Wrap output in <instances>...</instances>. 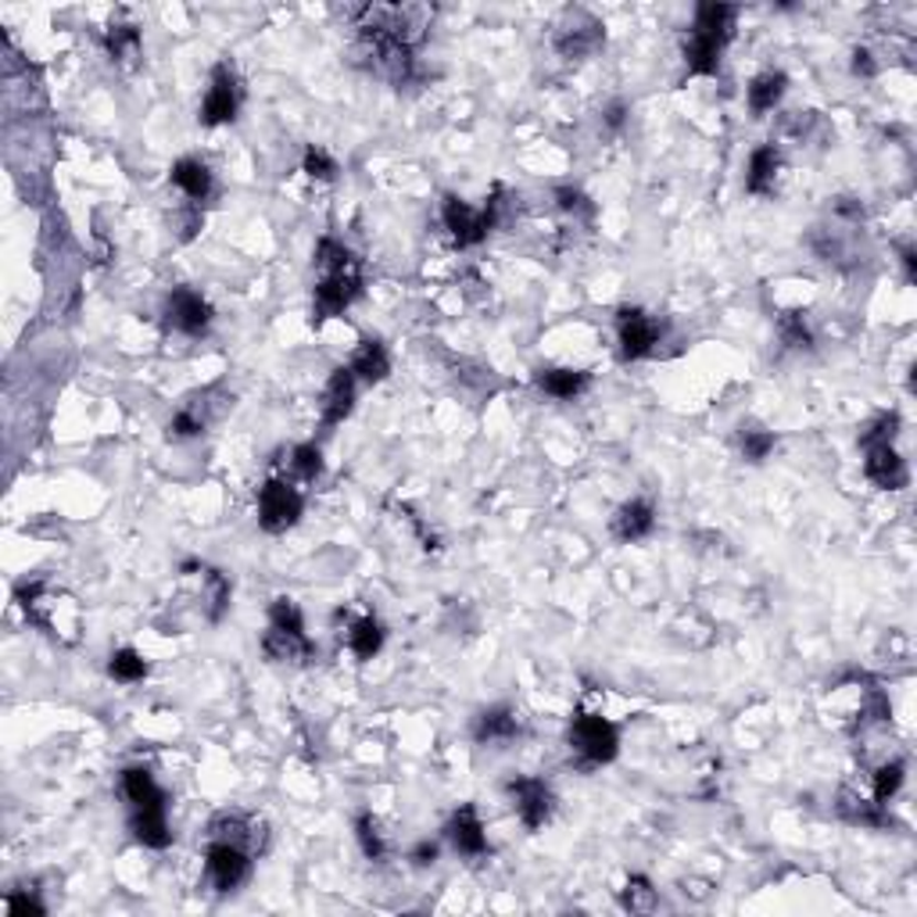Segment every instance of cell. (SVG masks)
Wrapping results in <instances>:
<instances>
[{
	"mask_svg": "<svg viewBox=\"0 0 917 917\" xmlns=\"http://www.w3.org/2000/svg\"><path fill=\"white\" fill-rule=\"evenodd\" d=\"M659 341H664V323L652 312H645L638 305H624L616 312V344H621L624 363L649 358L659 348Z\"/></svg>",
	"mask_w": 917,
	"mask_h": 917,
	"instance_id": "obj_9",
	"label": "cell"
},
{
	"mask_svg": "<svg viewBox=\"0 0 917 917\" xmlns=\"http://www.w3.org/2000/svg\"><path fill=\"white\" fill-rule=\"evenodd\" d=\"M255 853L240 850V845L226 842V839H208L205 845V878L215 893H237V888L251 878V867H255Z\"/></svg>",
	"mask_w": 917,
	"mask_h": 917,
	"instance_id": "obj_6",
	"label": "cell"
},
{
	"mask_svg": "<svg viewBox=\"0 0 917 917\" xmlns=\"http://www.w3.org/2000/svg\"><path fill=\"white\" fill-rule=\"evenodd\" d=\"M444 839L452 842V850L458 856H470V860H477L487 853V831H484V821H481V813L473 802H463L452 817H449V824H444Z\"/></svg>",
	"mask_w": 917,
	"mask_h": 917,
	"instance_id": "obj_14",
	"label": "cell"
},
{
	"mask_svg": "<svg viewBox=\"0 0 917 917\" xmlns=\"http://www.w3.org/2000/svg\"><path fill=\"white\" fill-rule=\"evenodd\" d=\"M570 749L573 756L581 759V767H602V764H613L616 753H621V731H616L613 721H606L602 713H587L578 710L570 716Z\"/></svg>",
	"mask_w": 917,
	"mask_h": 917,
	"instance_id": "obj_4",
	"label": "cell"
},
{
	"mask_svg": "<svg viewBox=\"0 0 917 917\" xmlns=\"http://www.w3.org/2000/svg\"><path fill=\"white\" fill-rule=\"evenodd\" d=\"M555 205H559V212L573 215V219H592V215H595L592 197H587L584 191H578V186H559V191H555Z\"/></svg>",
	"mask_w": 917,
	"mask_h": 917,
	"instance_id": "obj_38",
	"label": "cell"
},
{
	"mask_svg": "<svg viewBox=\"0 0 917 917\" xmlns=\"http://www.w3.org/2000/svg\"><path fill=\"white\" fill-rule=\"evenodd\" d=\"M853 76H860V79L878 76V62H874V54H871V51H864V47H856V51H853Z\"/></svg>",
	"mask_w": 917,
	"mask_h": 917,
	"instance_id": "obj_42",
	"label": "cell"
},
{
	"mask_svg": "<svg viewBox=\"0 0 917 917\" xmlns=\"http://www.w3.org/2000/svg\"><path fill=\"white\" fill-rule=\"evenodd\" d=\"M363 294V262L341 240L323 237L315 244V283H312V323L334 320Z\"/></svg>",
	"mask_w": 917,
	"mask_h": 917,
	"instance_id": "obj_1",
	"label": "cell"
},
{
	"mask_svg": "<svg viewBox=\"0 0 917 917\" xmlns=\"http://www.w3.org/2000/svg\"><path fill=\"white\" fill-rule=\"evenodd\" d=\"M498 212H501V191L495 186V194L484 208H473V205H466L463 197L449 194L444 197V205H441V219H444V229H449L458 248H477V244H484L487 234L498 226Z\"/></svg>",
	"mask_w": 917,
	"mask_h": 917,
	"instance_id": "obj_5",
	"label": "cell"
},
{
	"mask_svg": "<svg viewBox=\"0 0 917 917\" xmlns=\"http://www.w3.org/2000/svg\"><path fill=\"white\" fill-rule=\"evenodd\" d=\"M621 903L630 914H652L659 896H656V888H652L649 878H645V874H630L627 885H624V893H621Z\"/></svg>",
	"mask_w": 917,
	"mask_h": 917,
	"instance_id": "obj_34",
	"label": "cell"
},
{
	"mask_svg": "<svg viewBox=\"0 0 917 917\" xmlns=\"http://www.w3.org/2000/svg\"><path fill=\"white\" fill-rule=\"evenodd\" d=\"M535 384H538V391H544L555 401H573L592 387V373L573 369V366H549V369L535 373Z\"/></svg>",
	"mask_w": 917,
	"mask_h": 917,
	"instance_id": "obj_20",
	"label": "cell"
},
{
	"mask_svg": "<svg viewBox=\"0 0 917 917\" xmlns=\"http://www.w3.org/2000/svg\"><path fill=\"white\" fill-rule=\"evenodd\" d=\"M197 570V578H201V606H205V616L215 624V621H223V613L229 609V578L223 570H215V567H205V563H194Z\"/></svg>",
	"mask_w": 917,
	"mask_h": 917,
	"instance_id": "obj_28",
	"label": "cell"
},
{
	"mask_svg": "<svg viewBox=\"0 0 917 917\" xmlns=\"http://www.w3.org/2000/svg\"><path fill=\"white\" fill-rule=\"evenodd\" d=\"M169 180H172V186H176V191L191 201V205H205V201L212 197V191H215V180H212V169L201 162V158H180L176 165H172V172H169Z\"/></svg>",
	"mask_w": 917,
	"mask_h": 917,
	"instance_id": "obj_19",
	"label": "cell"
},
{
	"mask_svg": "<svg viewBox=\"0 0 917 917\" xmlns=\"http://www.w3.org/2000/svg\"><path fill=\"white\" fill-rule=\"evenodd\" d=\"M162 315H165V326L176 330V334H183V337H205L212 320H215L208 298L201 291H194V287H172Z\"/></svg>",
	"mask_w": 917,
	"mask_h": 917,
	"instance_id": "obj_11",
	"label": "cell"
},
{
	"mask_svg": "<svg viewBox=\"0 0 917 917\" xmlns=\"http://www.w3.org/2000/svg\"><path fill=\"white\" fill-rule=\"evenodd\" d=\"M903 778H907V767H903V759H888L878 770H874L871 778V799L888 807V802L896 799V792L903 788Z\"/></svg>",
	"mask_w": 917,
	"mask_h": 917,
	"instance_id": "obj_33",
	"label": "cell"
},
{
	"mask_svg": "<svg viewBox=\"0 0 917 917\" xmlns=\"http://www.w3.org/2000/svg\"><path fill=\"white\" fill-rule=\"evenodd\" d=\"M197 434H205V416H197L191 406H183L169 420V438L172 441H186V438H197Z\"/></svg>",
	"mask_w": 917,
	"mask_h": 917,
	"instance_id": "obj_40",
	"label": "cell"
},
{
	"mask_svg": "<svg viewBox=\"0 0 917 917\" xmlns=\"http://www.w3.org/2000/svg\"><path fill=\"white\" fill-rule=\"evenodd\" d=\"M108 673L119 684H137L148 678V659H143L137 649H129V645H122V649H115L108 656Z\"/></svg>",
	"mask_w": 917,
	"mask_h": 917,
	"instance_id": "obj_32",
	"label": "cell"
},
{
	"mask_svg": "<svg viewBox=\"0 0 917 917\" xmlns=\"http://www.w3.org/2000/svg\"><path fill=\"white\" fill-rule=\"evenodd\" d=\"M105 51L115 65L122 68H133L140 57H143V40H140V29L133 22H115L108 25L105 33Z\"/></svg>",
	"mask_w": 917,
	"mask_h": 917,
	"instance_id": "obj_27",
	"label": "cell"
},
{
	"mask_svg": "<svg viewBox=\"0 0 917 917\" xmlns=\"http://www.w3.org/2000/svg\"><path fill=\"white\" fill-rule=\"evenodd\" d=\"M208 839H226V842L240 845V850L262 856L266 845H269V828H266V821H262L258 813H248V810H219V813H215L212 821H208Z\"/></svg>",
	"mask_w": 917,
	"mask_h": 917,
	"instance_id": "obj_13",
	"label": "cell"
},
{
	"mask_svg": "<svg viewBox=\"0 0 917 917\" xmlns=\"http://www.w3.org/2000/svg\"><path fill=\"white\" fill-rule=\"evenodd\" d=\"M524 735V721L513 706H487L477 713L473 721V738L477 745H492V749H501Z\"/></svg>",
	"mask_w": 917,
	"mask_h": 917,
	"instance_id": "obj_16",
	"label": "cell"
},
{
	"mask_svg": "<svg viewBox=\"0 0 917 917\" xmlns=\"http://www.w3.org/2000/svg\"><path fill=\"white\" fill-rule=\"evenodd\" d=\"M609 530H613V538L621 541V544L649 538L652 530H656V506H652L649 498H630V501H624V506L616 509Z\"/></svg>",
	"mask_w": 917,
	"mask_h": 917,
	"instance_id": "obj_18",
	"label": "cell"
},
{
	"mask_svg": "<svg viewBox=\"0 0 917 917\" xmlns=\"http://www.w3.org/2000/svg\"><path fill=\"white\" fill-rule=\"evenodd\" d=\"M864 473L874 487H882V492H899V487H907V481H910L907 463H903L893 444H871V449H864Z\"/></svg>",
	"mask_w": 917,
	"mask_h": 917,
	"instance_id": "obj_17",
	"label": "cell"
},
{
	"mask_svg": "<svg viewBox=\"0 0 917 917\" xmlns=\"http://www.w3.org/2000/svg\"><path fill=\"white\" fill-rule=\"evenodd\" d=\"M409 860L416 867H430L438 860V842H430V839H423V842H416L412 845V853H409Z\"/></svg>",
	"mask_w": 917,
	"mask_h": 917,
	"instance_id": "obj_43",
	"label": "cell"
},
{
	"mask_svg": "<svg viewBox=\"0 0 917 917\" xmlns=\"http://www.w3.org/2000/svg\"><path fill=\"white\" fill-rule=\"evenodd\" d=\"M602 40H606V29H602L595 14L584 8H570V11H563V19L555 22L552 47L559 57H567V62H578V57L595 54L602 47Z\"/></svg>",
	"mask_w": 917,
	"mask_h": 917,
	"instance_id": "obj_8",
	"label": "cell"
},
{
	"mask_svg": "<svg viewBox=\"0 0 917 917\" xmlns=\"http://www.w3.org/2000/svg\"><path fill=\"white\" fill-rule=\"evenodd\" d=\"M301 513H305V495H301L291 481L272 477L258 487V527H262L266 535H283V530H291L301 520Z\"/></svg>",
	"mask_w": 917,
	"mask_h": 917,
	"instance_id": "obj_7",
	"label": "cell"
},
{
	"mask_svg": "<svg viewBox=\"0 0 917 917\" xmlns=\"http://www.w3.org/2000/svg\"><path fill=\"white\" fill-rule=\"evenodd\" d=\"M355 395H358V380L348 366H337L330 373V380L323 387V401H320V420L323 427H337L352 416L355 409Z\"/></svg>",
	"mask_w": 917,
	"mask_h": 917,
	"instance_id": "obj_15",
	"label": "cell"
},
{
	"mask_svg": "<svg viewBox=\"0 0 917 917\" xmlns=\"http://www.w3.org/2000/svg\"><path fill=\"white\" fill-rule=\"evenodd\" d=\"M262 652L272 664L305 667L315 659V641L305 635V616L291 595H277L269 602V627L262 635Z\"/></svg>",
	"mask_w": 917,
	"mask_h": 917,
	"instance_id": "obj_3",
	"label": "cell"
},
{
	"mask_svg": "<svg viewBox=\"0 0 917 917\" xmlns=\"http://www.w3.org/2000/svg\"><path fill=\"white\" fill-rule=\"evenodd\" d=\"M348 369L355 373V380H363V384L387 380V373H391V355H387V344L380 337H363V341H358L355 355H352Z\"/></svg>",
	"mask_w": 917,
	"mask_h": 917,
	"instance_id": "obj_24",
	"label": "cell"
},
{
	"mask_svg": "<svg viewBox=\"0 0 917 917\" xmlns=\"http://www.w3.org/2000/svg\"><path fill=\"white\" fill-rule=\"evenodd\" d=\"M384 638H387V630L377 613L355 616V621H348V635H344V641H348V649L358 664H369V659L384 649Z\"/></svg>",
	"mask_w": 917,
	"mask_h": 917,
	"instance_id": "obj_25",
	"label": "cell"
},
{
	"mask_svg": "<svg viewBox=\"0 0 917 917\" xmlns=\"http://www.w3.org/2000/svg\"><path fill=\"white\" fill-rule=\"evenodd\" d=\"M291 473L298 481H305V484H315L323 477V452H320V444H298V449H291Z\"/></svg>",
	"mask_w": 917,
	"mask_h": 917,
	"instance_id": "obj_35",
	"label": "cell"
},
{
	"mask_svg": "<svg viewBox=\"0 0 917 917\" xmlns=\"http://www.w3.org/2000/svg\"><path fill=\"white\" fill-rule=\"evenodd\" d=\"M774 444H778L774 430L759 427V423H742L738 427V452H742L745 463H764V458L774 452Z\"/></svg>",
	"mask_w": 917,
	"mask_h": 917,
	"instance_id": "obj_30",
	"label": "cell"
},
{
	"mask_svg": "<svg viewBox=\"0 0 917 917\" xmlns=\"http://www.w3.org/2000/svg\"><path fill=\"white\" fill-rule=\"evenodd\" d=\"M788 90V76L781 68H764L759 76L749 79V86H745V105H749V111L756 115H767L781 105V97Z\"/></svg>",
	"mask_w": 917,
	"mask_h": 917,
	"instance_id": "obj_23",
	"label": "cell"
},
{
	"mask_svg": "<svg viewBox=\"0 0 917 917\" xmlns=\"http://www.w3.org/2000/svg\"><path fill=\"white\" fill-rule=\"evenodd\" d=\"M624 119H627V105H624V100H616V105H609V108H606V122H609L613 129H621V126H624Z\"/></svg>",
	"mask_w": 917,
	"mask_h": 917,
	"instance_id": "obj_44",
	"label": "cell"
},
{
	"mask_svg": "<svg viewBox=\"0 0 917 917\" xmlns=\"http://www.w3.org/2000/svg\"><path fill=\"white\" fill-rule=\"evenodd\" d=\"M119 788L129 802V810H140V807H165V792L158 788L154 774L148 767H126L119 774Z\"/></svg>",
	"mask_w": 917,
	"mask_h": 917,
	"instance_id": "obj_26",
	"label": "cell"
},
{
	"mask_svg": "<svg viewBox=\"0 0 917 917\" xmlns=\"http://www.w3.org/2000/svg\"><path fill=\"white\" fill-rule=\"evenodd\" d=\"M129 831H133V839L140 845H148V850H169L172 845V828H169L165 807L129 810Z\"/></svg>",
	"mask_w": 917,
	"mask_h": 917,
	"instance_id": "obj_22",
	"label": "cell"
},
{
	"mask_svg": "<svg viewBox=\"0 0 917 917\" xmlns=\"http://www.w3.org/2000/svg\"><path fill=\"white\" fill-rule=\"evenodd\" d=\"M778 334H781V344H788V348H796V352H810L813 348V334H810V326L807 320H802L799 312H785L781 320H778Z\"/></svg>",
	"mask_w": 917,
	"mask_h": 917,
	"instance_id": "obj_36",
	"label": "cell"
},
{
	"mask_svg": "<svg viewBox=\"0 0 917 917\" xmlns=\"http://www.w3.org/2000/svg\"><path fill=\"white\" fill-rule=\"evenodd\" d=\"M240 100H244V90H240V79H237L234 65L219 62V65L212 68L205 100H201V115H197L201 126H226V122H234L237 111H240Z\"/></svg>",
	"mask_w": 917,
	"mask_h": 917,
	"instance_id": "obj_10",
	"label": "cell"
},
{
	"mask_svg": "<svg viewBox=\"0 0 917 917\" xmlns=\"http://www.w3.org/2000/svg\"><path fill=\"white\" fill-rule=\"evenodd\" d=\"M781 176V151L778 143H759V148L749 154V169H745V191L756 197L774 194Z\"/></svg>",
	"mask_w": 917,
	"mask_h": 917,
	"instance_id": "obj_21",
	"label": "cell"
},
{
	"mask_svg": "<svg viewBox=\"0 0 917 917\" xmlns=\"http://www.w3.org/2000/svg\"><path fill=\"white\" fill-rule=\"evenodd\" d=\"M899 430V416L896 412H882L878 420L867 423V430L860 434V449H871V444H893Z\"/></svg>",
	"mask_w": 917,
	"mask_h": 917,
	"instance_id": "obj_39",
	"label": "cell"
},
{
	"mask_svg": "<svg viewBox=\"0 0 917 917\" xmlns=\"http://www.w3.org/2000/svg\"><path fill=\"white\" fill-rule=\"evenodd\" d=\"M355 839H358V850H363L366 860L373 864H380L387 856V839H384V828L373 813H358L355 817Z\"/></svg>",
	"mask_w": 917,
	"mask_h": 917,
	"instance_id": "obj_31",
	"label": "cell"
},
{
	"mask_svg": "<svg viewBox=\"0 0 917 917\" xmlns=\"http://www.w3.org/2000/svg\"><path fill=\"white\" fill-rule=\"evenodd\" d=\"M4 914L8 917H29V914L43 917V914H47V907H43V903L33 893H29V888H11L8 899H4Z\"/></svg>",
	"mask_w": 917,
	"mask_h": 917,
	"instance_id": "obj_41",
	"label": "cell"
},
{
	"mask_svg": "<svg viewBox=\"0 0 917 917\" xmlns=\"http://www.w3.org/2000/svg\"><path fill=\"white\" fill-rule=\"evenodd\" d=\"M301 172H309L312 180H320V183H330V180H337V162L330 158L326 148H312L305 151V158H301Z\"/></svg>",
	"mask_w": 917,
	"mask_h": 917,
	"instance_id": "obj_37",
	"label": "cell"
},
{
	"mask_svg": "<svg viewBox=\"0 0 917 917\" xmlns=\"http://www.w3.org/2000/svg\"><path fill=\"white\" fill-rule=\"evenodd\" d=\"M839 813L845 817L850 824H860V828H885L893 817H888V807H882V802H874V799H864V796H856V792H839Z\"/></svg>",
	"mask_w": 917,
	"mask_h": 917,
	"instance_id": "obj_29",
	"label": "cell"
},
{
	"mask_svg": "<svg viewBox=\"0 0 917 917\" xmlns=\"http://www.w3.org/2000/svg\"><path fill=\"white\" fill-rule=\"evenodd\" d=\"M506 796H509L513 810H516V817H520V824L527 831H538V828H544L552 821L555 792L544 778H527V774H520V778H513L506 785Z\"/></svg>",
	"mask_w": 917,
	"mask_h": 917,
	"instance_id": "obj_12",
	"label": "cell"
},
{
	"mask_svg": "<svg viewBox=\"0 0 917 917\" xmlns=\"http://www.w3.org/2000/svg\"><path fill=\"white\" fill-rule=\"evenodd\" d=\"M735 4H699L692 33L684 40V72L688 76H716L727 40L735 33Z\"/></svg>",
	"mask_w": 917,
	"mask_h": 917,
	"instance_id": "obj_2",
	"label": "cell"
}]
</instances>
